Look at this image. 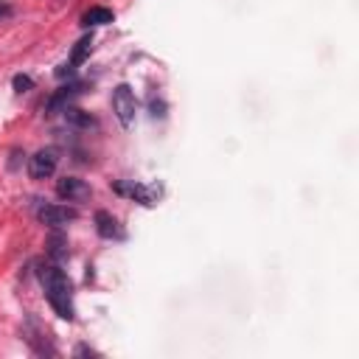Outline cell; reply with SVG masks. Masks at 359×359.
<instances>
[{
    "mask_svg": "<svg viewBox=\"0 0 359 359\" xmlns=\"http://www.w3.org/2000/svg\"><path fill=\"white\" fill-rule=\"evenodd\" d=\"M40 281L45 286L48 304L53 306V312L62 320H73V286H71L68 275L59 267L45 264V267H40Z\"/></svg>",
    "mask_w": 359,
    "mask_h": 359,
    "instance_id": "1",
    "label": "cell"
},
{
    "mask_svg": "<svg viewBox=\"0 0 359 359\" xmlns=\"http://www.w3.org/2000/svg\"><path fill=\"white\" fill-rule=\"evenodd\" d=\"M135 110H138V101H135L132 87L129 84H118L112 90V112L118 118V124H121V127H132Z\"/></svg>",
    "mask_w": 359,
    "mask_h": 359,
    "instance_id": "2",
    "label": "cell"
},
{
    "mask_svg": "<svg viewBox=\"0 0 359 359\" xmlns=\"http://www.w3.org/2000/svg\"><path fill=\"white\" fill-rule=\"evenodd\" d=\"M56 152L53 149H40V152L28 160V174H32V180H45L56 171Z\"/></svg>",
    "mask_w": 359,
    "mask_h": 359,
    "instance_id": "3",
    "label": "cell"
},
{
    "mask_svg": "<svg viewBox=\"0 0 359 359\" xmlns=\"http://www.w3.org/2000/svg\"><path fill=\"white\" fill-rule=\"evenodd\" d=\"M56 194L62 199H68V202H84L90 197V186L79 177H62L56 183Z\"/></svg>",
    "mask_w": 359,
    "mask_h": 359,
    "instance_id": "4",
    "label": "cell"
},
{
    "mask_svg": "<svg viewBox=\"0 0 359 359\" xmlns=\"http://www.w3.org/2000/svg\"><path fill=\"white\" fill-rule=\"evenodd\" d=\"M76 219V211L68 205H45L42 211H40V222L48 225V227H62L68 222Z\"/></svg>",
    "mask_w": 359,
    "mask_h": 359,
    "instance_id": "5",
    "label": "cell"
},
{
    "mask_svg": "<svg viewBox=\"0 0 359 359\" xmlns=\"http://www.w3.org/2000/svg\"><path fill=\"white\" fill-rule=\"evenodd\" d=\"M118 191L129 194V197L138 199L140 205H155V202L160 199V188H158V186H138V183H132V186H118Z\"/></svg>",
    "mask_w": 359,
    "mask_h": 359,
    "instance_id": "6",
    "label": "cell"
},
{
    "mask_svg": "<svg viewBox=\"0 0 359 359\" xmlns=\"http://www.w3.org/2000/svg\"><path fill=\"white\" fill-rule=\"evenodd\" d=\"M96 230H99L101 238H121V236H124L118 219H115L112 214H107V211H99V214H96Z\"/></svg>",
    "mask_w": 359,
    "mask_h": 359,
    "instance_id": "7",
    "label": "cell"
},
{
    "mask_svg": "<svg viewBox=\"0 0 359 359\" xmlns=\"http://www.w3.org/2000/svg\"><path fill=\"white\" fill-rule=\"evenodd\" d=\"M62 112H65V121H68L71 127H76V129H90V127H96V118L90 115V112H84V110H79V107H65Z\"/></svg>",
    "mask_w": 359,
    "mask_h": 359,
    "instance_id": "8",
    "label": "cell"
},
{
    "mask_svg": "<svg viewBox=\"0 0 359 359\" xmlns=\"http://www.w3.org/2000/svg\"><path fill=\"white\" fill-rule=\"evenodd\" d=\"M112 20H115V14H112L110 9H101V6H96V9H90V12L82 14V25H87V28L107 25V23H112Z\"/></svg>",
    "mask_w": 359,
    "mask_h": 359,
    "instance_id": "9",
    "label": "cell"
},
{
    "mask_svg": "<svg viewBox=\"0 0 359 359\" xmlns=\"http://www.w3.org/2000/svg\"><path fill=\"white\" fill-rule=\"evenodd\" d=\"M90 51H93V37L87 34V37H82V40L76 42V48H73V56H71V65H73V68H76V65H82L84 59H87V53H90Z\"/></svg>",
    "mask_w": 359,
    "mask_h": 359,
    "instance_id": "10",
    "label": "cell"
},
{
    "mask_svg": "<svg viewBox=\"0 0 359 359\" xmlns=\"http://www.w3.org/2000/svg\"><path fill=\"white\" fill-rule=\"evenodd\" d=\"M51 247H48V253L53 256V258H62L68 250H65V238L62 236H51V242H48Z\"/></svg>",
    "mask_w": 359,
    "mask_h": 359,
    "instance_id": "11",
    "label": "cell"
},
{
    "mask_svg": "<svg viewBox=\"0 0 359 359\" xmlns=\"http://www.w3.org/2000/svg\"><path fill=\"white\" fill-rule=\"evenodd\" d=\"M32 87H34L32 76H14V90H17V93H28Z\"/></svg>",
    "mask_w": 359,
    "mask_h": 359,
    "instance_id": "12",
    "label": "cell"
},
{
    "mask_svg": "<svg viewBox=\"0 0 359 359\" xmlns=\"http://www.w3.org/2000/svg\"><path fill=\"white\" fill-rule=\"evenodd\" d=\"M56 76H59V79H65V76H73V65H59Z\"/></svg>",
    "mask_w": 359,
    "mask_h": 359,
    "instance_id": "13",
    "label": "cell"
},
{
    "mask_svg": "<svg viewBox=\"0 0 359 359\" xmlns=\"http://www.w3.org/2000/svg\"><path fill=\"white\" fill-rule=\"evenodd\" d=\"M163 110H166L163 101H152V112H155V115H163Z\"/></svg>",
    "mask_w": 359,
    "mask_h": 359,
    "instance_id": "14",
    "label": "cell"
}]
</instances>
